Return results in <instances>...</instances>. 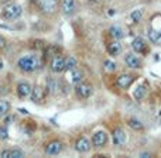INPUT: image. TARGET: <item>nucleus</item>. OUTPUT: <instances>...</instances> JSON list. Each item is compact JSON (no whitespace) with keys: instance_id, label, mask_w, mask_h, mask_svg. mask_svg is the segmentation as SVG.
Instances as JSON below:
<instances>
[{"instance_id":"nucleus-1","label":"nucleus","mask_w":161,"mask_h":158,"mask_svg":"<svg viewBox=\"0 0 161 158\" xmlns=\"http://www.w3.org/2000/svg\"><path fill=\"white\" fill-rule=\"evenodd\" d=\"M42 62L40 59L38 55L36 54H28V55H23L17 61V68L24 74H31L34 71H37L38 68H41Z\"/></svg>"},{"instance_id":"nucleus-2","label":"nucleus","mask_w":161,"mask_h":158,"mask_svg":"<svg viewBox=\"0 0 161 158\" xmlns=\"http://www.w3.org/2000/svg\"><path fill=\"white\" fill-rule=\"evenodd\" d=\"M161 14H157L150 20L147 28V37L151 44L161 45Z\"/></svg>"},{"instance_id":"nucleus-3","label":"nucleus","mask_w":161,"mask_h":158,"mask_svg":"<svg viewBox=\"0 0 161 158\" xmlns=\"http://www.w3.org/2000/svg\"><path fill=\"white\" fill-rule=\"evenodd\" d=\"M23 14V7L20 4H17V3H10V4L4 6L2 10V13H0V17L4 20H10V21H13V20H17L20 19V16Z\"/></svg>"},{"instance_id":"nucleus-4","label":"nucleus","mask_w":161,"mask_h":158,"mask_svg":"<svg viewBox=\"0 0 161 158\" xmlns=\"http://www.w3.org/2000/svg\"><path fill=\"white\" fill-rule=\"evenodd\" d=\"M137 78H139V76H137L136 74L122 72L114 78V85H116L119 89H122V90H127V89L137 80Z\"/></svg>"},{"instance_id":"nucleus-5","label":"nucleus","mask_w":161,"mask_h":158,"mask_svg":"<svg viewBox=\"0 0 161 158\" xmlns=\"http://www.w3.org/2000/svg\"><path fill=\"white\" fill-rule=\"evenodd\" d=\"M131 48H133V51L136 54L143 55V57H147L148 54L151 52L150 44H148V41L146 38H143V37H136V38H133V41H131Z\"/></svg>"},{"instance_id":"nucleus-6","label":"nucleus","mask_w":161,"mask_h":158,"mask_svg":"<svg viewBox=\"0 0 161 158\" xmlns=\"http://www.w3.org/2000/svg\"><path fill=\"white\" fill-rule=\"evenodd\" d=\"M95 88L91 82H86V80H82V82L76 83L75 85V95L78 96V99L80 100H85L89 99V97L93 95Z\"/></svg>"},{"instance_id":"nucleus-7","label":"nucleus","mask_w":161,"mask_h":158,"mask_svg":"<svg viewBox=\"0 0 161 158\" xmlns=\"http://www.w3.org/2000/svg\"><path fill=\"white\" fill-rule=\"evenodd\" d=\"M61 0H36L38 10L44 14H54L59 8Z\"/></svg>"},{"instance_id":"nucleus-8","label":"nucleus","mask_w":161,"mask_h":158,"mask_svg":"<svg viewBox=\"0 0 161 158\" xmlns=\"http://www.w3.org/2000/svg\"><path fill=\"white\" fill-rule=\"evenodd\" d=\"M125 64L127 65L130 69L133 71H140L144 68V64H143V59L139 57V54L133 52H127L125 55Z\"/></svg>"},{"instance_id":"nucleus-9","label":"nucleus","mask_w":161,"mask_h":158,"mask_svg":"<svg viewBox=\"0 0 161 158\" xmlns=\"http://www.w3.org/2000/svg\"><path fill=\"white\" fill-rule=\"evenodd\" d=\"M91 141L95 148H103V147H106L109 143V134L106 133L105 130H96L92 134Z\"/></svg>"},{"instance_id":"nucleus-10","label":"nucleus","mask_w":161,"mask_h":158,"mask_svg":"<svg viewBox=\"0 0 161 158\" xmlns=\"http://www.w3.org/2000/svg\"><path fill=\"white\" fill-rule=\"evenodd\" d=\"M50 69L53 74H62L65 71V55L57 54L51 58L50 62Z\"/></svg>"},{"instance_id":"nucleus-11","label":"nucleus","mask_w":161,"mask_h":158,"mask_svg":"<svg viewBox=\"0 0 161 158\" xmlns=\"http://www.w3.org/2000/svg\"><path fill=\"white\" fill-rule=\"evenodd\" d=\"M126 140H127V134H126L125 128L123 127H114L113 131H112V143H113V145H116V147H122V145H125Z\"/></svg>"},{"instance_id":"nucleus-12","label":"nucleus","mask_w":161,"mask_h":158,"mask_svg":"<svg viewBox=\"0 0 161 158\" xmlns=\"http://www.w3.org/2000/svg\"><path fill=\"white\" fill-rule=\"evenodd\" d=\"M92 147H93V145H92V141L85 136L79 137V139L75 141V144H74L75 151L79 154H88L89 151L92 150Z\"/></svg>"},{"instance_id":"nucleus-13","label":"nucleus","mask_w":161,"mask_h":158,"mask_svg":"<svg viewBox=\"0 0 161 158\" xmlns=\"http://www.w3.org/2000/svg\"><path fill=\"white\" fill-rule=\"evenodd\" d=\"M62 14L65 16H74L78 11V0H61L59 3Z\"/></svg>"},{"instance_id":"nucleus-14","label":"nucleus","mask_w":161,"mask_h":158,"mask_svg":"<svg viewBox=\"0 0 161 158\" xmlns=\"http://www.w3.org/2000/svg\"><path fill=\"white\" fill-rule=\"evenodd\" d=\"M147 93H148V83L147 82H143V83H140V85H137L136 88H134L133 99L136 100L137 103H140V102H143V100L146 99Z\"/></svg>"},{"instance_id":"nucleus-15","label":"nucleus","mask_w":161,"mask_h":158,"mask_svg":"<svg viewBox=\"0 0 161 158\" xmlns=\"http://www.w3.org/2000/svg\"><path fill=\"white\" fill-rule=\"evenodd\" d=\"M62 148H64L62 141H59V140H51L50 143H47L44 151L47 155H58V154H61Z\"/></svg>"},{"instance_id":"nucleus-16","label":"nucleus","mask_w":161,"mask_h":158,"mask_svg":"<svg viewBox=\"0 0 161 158\" xmlns=\"http://www.w3.org/2000/svg\"><path fill=\"white\" fill-rule=\"evenodd\" d=\"M106 51H108V54L110 57H113V58L119 57L123 51V45H122V42H120V40H112L110 42H108Z\"/></svg>"},{"instance_id":"nucleus-17","label":"nucleus","mask_w":161,"mask_h":158,"mask_svg":"<svg viewBox=\"0 0 161 158\" xmlns=\"http://www.w3.org/2000/svg\"><path fill=\"white\" fill-rule=\"evenodd\" d=\"M45 96H47V89H45L44 86H41V85L33 86V90H31L30 97L34 103H41L42 100L45 99Z\"/></svg>"},{"instance_id":"nucleus-18","label":"nucleus","mask_w":161,"mask_h":158,"mask_svg":"<svg viewBox=\"0 0 161 158\" xmlns=\"http://www.w3.org/2000/svg\"><path fill=\"white\" fill-rule=\"evenodd\" d=\"M31 90H33V86H31L28 82H19L17 83L16 92H17V96H19L20 99H27V97H30Z\"/></svg>"},{"instance_id":"nucleus-19","label":"nucleus","mask_w":161,"mask_h":158,"mask_svg":"<svg viewBox=\"0 0 161 158\" xmlns=\"http://www.w3.org/2000/svg\"><path fill=\"white\" fill-rule=\"evenodd\" d=\"M109 35H110L112 40H123V37H125V31H123V28L120 27V25H110L108 30Z\"/></svg>"},{"instance_id":"nucleus-20","label":"nucleus","mask_w":161,"mask_h":158,"mask_svg":"<svg viewBox=\"0 0 161 158\" xmlns=\"http://www.w3.org/2000/svg\"><path fill=\"white\" fill-rule=\"evenodd\" d=\"M126 123H127V126L133 131H143L144 130V124H143V122L139 120L137 117H129Z\"/></svg>"},{"instance_id":"nucleus-21","label":"nucleus","mask_w":161,"mask_h":158,"mask_svg":"<svg viewBox=\"0 0 161 158\" xmlns=\"http://www.w3.org/2000/svg\"><path fill=\"white\" fill-rule=\"evenodd\" d=\"M69 74H71L69 80L72 85H76V83H79L83 80V72L79 69V68H75L74 71H69Z\"/></svg>"},{"instance_id":"nucleus-22","label":"nucleus","mask_w":161,"mask_h":158,"mask_svg":"<svg viewBox=\"0 0 161 158\" xmlns=\"http://www.w3.org/2000/svg\"><path fill=\"white\" fill-rule=\"evenodd\" d=\"M75 68H78V59L74 55H68L65 57V71H74Z\"/></svg>"},{"instance_id":"nucleus-23","label":"nucleus","mask_w":161,"mask_h":158,"mask_svg":"<svg viewBox=\"0 0 161 158\" xmlns=\"http://www.w3.org/2000/svg\"><path fill=\"white\" fill-rule=\"evenodd\" d=\"M47 92L48 93H51V95H55L57 92H58V89H59V83H58V80H55V79H53V78H48L47 79Z\"/></svg>"},{"instance_id":"nucleus-24","label":"nucleus","mask_w":161,"mask_h":158,"mask_svg":"<svg viewBox=\"0 0 161 158\" xmlns=\"http://www.w3.org/2000/svg\"><path fill=\"white\" fill-rule=\"evenodd\" d=\"M130 20H131V23H133V24H139V23L143 20V10H142V8H136V10L131 11Z\"/></svg>"},{"instance_id":"nucleus-25","label":"nucleus","mask_w":161,"mask_h":158,"mask_svg":"<svg viewBox=\"0 0 161 158\" xmlns=\"http://www.w3.org/2000/svg\"><path fill=\"white\" fill-rule=\"evenodd\" d=\"M10 103L7 102V100H0V117H4L8 114V112H10Z\"/></svg>"},{"instance_id":"nucleus-26","label":"nucleus","mask_w":161,"mask_h":158,"mask_svg":"<svg viewBox=\"0 0 161 158\" xmlns=\"http://www.w3.org/2000/svg\"><path fill=\"white\" fill-rule=\"evenodd\" d=\"M103 68H105L106 72L113 74L114 71H116V64H114L113 61H110V59H105V61H103Z\"/></svg>"},{"instance_id":"nucleus-27","label":"nucleus","mask_w":161,"mask_h":158,"mask_svg":"<svg viewBox=\"0 0 161 158\" xmlns=\"http://www.w3.org/2000/svg\"><path fill=\"white\" fill-rule=\"evenodd\" d=\"M24 157V153H23L20 148H13L10 150V158H23Z\"/></svg>"},{"instance_id":"nucleus-28","label":"nucleus","mask_w":161,"mask_h":158,"mask_svg":"<svg viewBox=\"0 0 161 158\" xmlns=\"http://www.w3.org/2000/svg\"><path fill=\"white\" fill-rule=\"evenodd\" d=\"M8 139V130H7V126L3 124L0 127V140H7Z\"/></svg>"},{"instance_id":"nucleus-29","label":"nucleus","mask_w":161,"mask_h":158,"mask_svg":"<svg viewBox=\"0 0 161 158\" xmlns=\"http://www.w3.org/2000/svg\"><path fill=\"white\" fill-rule=\"evenodd\" d=\"M0 157H3V158H10V150H3L2 153H0Z\"/></svg>"},{"instance_id":"nucleus-30","label":"nucleus","mask_w":161,"mask_h":158,"mask_svg":"<svg viewBox=\"0 0 161 158\" xmlns=\"http://www.w3.org/2000/svg\"><path fill=\"white\" fill-rule=\"evenodd\" d=\"M4 45H6V40H4V37L0 35V48H3Z\"/></svg>"},{"instance_id":"nucleus-31","label":"nucleus","mask_w":161,"mask_h":158,"mask_svg":"<svg viewBox=\"0 0 161 158\" xmlns=\"http://www.w3.org/2000/svg\"><path fill=\"white\" fill-rule=\"evenodd\" d=\"M150 155H151L150 153H142L140 154V157H150Z\"/></svg>"},{"instance_id":"nucleus-32","label":"nucleus","mask_w":161,"mask_h":158,"mask_svg":"<svg viewBox=\"0 0 161 158\" xmlns=\"http://www.w3.org/2000/svg\"><path fill=\"white\" fill-rule=\"evenodd\" d=\"M103 0H92V3H102Z\"/></svg>"},{"instance_id":"nucleus-33","label":"nucleus","mask_w":161,"mask_h":158,"mask_svg":"<svg viewBox=\"0 0 161 158\" xmlns=\"http://www.w3.org/2000/svg\"><path fill=\"white\" fill-rule=\"evenodd\" d=\"M3 67H4V65H3V61H2V59H0V69H2Z\"/></svg>"}]
</instances>
